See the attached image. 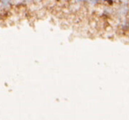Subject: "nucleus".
<instances>
[{
    "instance_id": "1",
    "label": "nucleus",
    "mask_w": 129,
    "mask_h": 120,
    "mask_svg": "<svg viewBox=\"0 0 129 120\" xmlns=\"http://www.w3.org/2000/svg\"><path fill=\"white\" fill-rule=\"evenodd\" d=\"M78 1H86V0H78Z\"/></svg>"
}]
</instances>
